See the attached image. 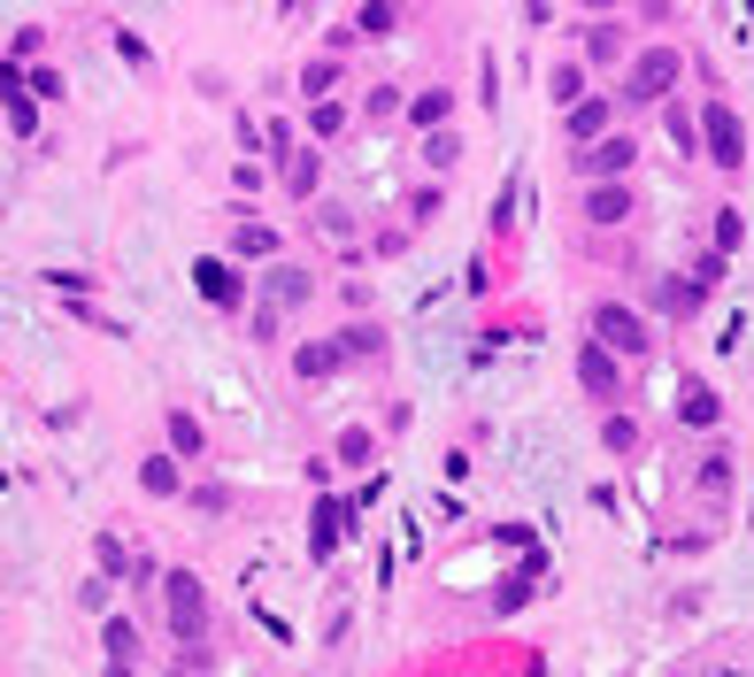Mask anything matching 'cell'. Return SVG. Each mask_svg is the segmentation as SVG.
<instances>
[{
	"label": "cell",
	"instance_id": "cell-21",
	"mask_svg": "<svg viewBox=\"0 0 754 677\" xmlns=\"http://www.w3.org/2000/svg\"><path fill=\"white\" fill-rule=\"evenodd\" d=\"M447 108H455V101H447V93H424V101H416V108H408V116H416V124H439V116H447Z\"/></svg>",
	"mask_w": 754,
	"mask_h": 677
},
{
	"label": "cell",
	"instance_id": "cell-16",
	"mask_svg": "<svg viewBox=\"0 0 754 677\" xmlns=\"http://www.w3.org/2000/svg\"><path fill=\"white\" fill-rule=\"evenodd\" d=\"M139 485H146V493H178V462H146Z\"/></svg>",
	"mask_w": 754,
	"mask_h": 677
},
{
	"label": "cell",
	"instance_id": "cell-18",
	"mask_svg": "<svg viewBox=\"0 0 754 677\" xmlns=\"http://www.w3.org/2000/svg\"><path fill=\"white\" fill-rule=\"evenodd\" d=\"M278 239H270V223H239V254H270Z\"/></svg>",
	"mask_w": 754,
	"mask_h": 677
},
{
	"label": "cell",
	"instance_id": "cell-8",
	"mask_svg": "<svg viewBox=\"0 0 754 677\" xmlns=\"http://www.w3.org/2000/svg\"><path fill=\"white\" fill-rule=\"evenodd\" d=\"M577 169H585V178H624V169H631V139H601L593 154H577Z\"/></svg>",
	"mask_w": 754,
	"mask_h": 677
},
{
	"label": "cell",
	"instance_id": "cell-5",
	"mask_svg": "<svg viewBox=\"0 0 754 677\" xmlns=\"http://www.w3.org/2000/svg\"><path fill=\"white\" fill-rule=\"evenodd\" d=\"M270 146H278V186L285 193H316V154H301L293 131H270Z\"/></svg>",
	"mask_w": 754,
	"mask_h": 677
},
{
	"label": "cell",
	"instance_id": "cell-2",
	"mask_svg": "<svg viewBox=\"0 0 754 677\" xmlns=\"http://www.w3.org/2000/svg\"><path fill=\"white\" fill-rule=\"evenodd\" d=\"M593 338H609L616 355H647V347H654L647 323H639V308H624V301H601V308H593Z\"/></svg>",
	"mask_w": 754,
	"mask_h": 677
},
{
	"label": "cell",
	"instance_id": "cell-17",
	"mask_svg": "<svg viewBox=\"0 0 754 677\" xmlns=\"http://www.w3.org/2000/svg\"><path fill=\"white\" fill-rule=\"evenodd\" d=\"M270 293H278V301H308V278H301V270H270Z\"/></svg>",
	"mask_w": 754,
	"mask_h": 677
},
{
	"label": "cell",
	"instance_id": "cell-3",
	"mask_svg": "<svg viewBox=\"0 0 754 677\" xmlns=\"http://www.w3.org/2000/svg\"><path fill=\"white\" fill-rule=\"evenodd\" d=\"M193 285H201V301H216V308H239V301H246V278L223 263V254H201V263H193Z\"/></svg>",
	"mask_w": 754,
	"mask_h": 677
},
{
	"label": "cell",
	"instance_id": "cell-14",
	"mask_svg": "<svg viewBox=\"0 0 754 677\" xmlns=\"http://www.w3.org/2000/svg\"><path fill=\"white\" fill-rule=\"evenodd\" d=\"M601 439H609L616 455H631V447H639V423H631V416H609V423H601Z\"/></svg>",
	"mask_w": 754,
	"mask_h": 677
},
{
	"label": "cell",
	"instance_id": "cell-7",
	"mask_svg": "<svg viewBox=\"0 0 754 677\" xmlns=\"http://www.w3.org/2000/svg\"><path fill=\"white\" fill-rule=\"evenodd\" d=\"M577 378H585V393H593V400H616V393H624V378H616L609 347H585V355H577Z\"/></svg>",
	"mask_w": 754,
	"mask_h": 677
},
{
	"label": "cell",
	"instance_id": "cell-6",
	"mask_svg": "<svg viewBox=\"0 0 754 677\" xmlns=\"http://www.w3.org/2000/svg\"><path fill=\"white\" fill-rule=\"evenodd\" d=\"M669 77H678V54L654 47V54H639V69H631V93H639V101H662V93H669Z\"/></svg>",
	"mask_w": 754,
	"mask_h": 677
},
{
	"label": "cell",
	"instance_id": "cell-20",
	"mask_svg": "<svg viewBox=\"0 0 754 677\" xmlns=\"http://www.w3.org/2000/svg\"><path fill=\"white\" fill-rule=\"evenodd\" d=\"M686 423H716V393L693 385V393H686Z\"/></svg>",
	"mask_w": 754,
	"mask_h": 677
},
{
	"label": "cell",
	"instance_id": "cell-12",
	"mask_svg": "<svg viewBox=\"0 0 754 677\" xmlns=\"http://www.w3.org/2000/svg\"><path fill=\"white\" fill-rule=\"evenodd\" d=\"M340 355H347V338H340V347H301L293 370H301V378H331V370H340Z\"/></svg>",
	"mask_w": 754,
	"mask_h": 677
},
{
	"label": "cell",
	"instance_id": "cell-11",
	"mask_svg": "<svg viewBox=\"0 0 754 677\" xmlns=\"http://www.w3.org/2000/svg\"><path fill=\"white\" fill-rule=\"evenodd\" d=\"M393 24H400V9H393V0H362V16H355V31H362V39H385Z\"/></svg>",
	"mask_w": 754,
	"mask_h": 677
},
{
	"label": "cell",
	"instance_id": "cell-1",
	"mask_svg": "<svg viewBox=\"0 0 754 677\" xmlns=\"http://www.w3.org/2000/svg\"><path fill=\"white\" fill-rule=\"evenodd\" d=\"M162 609H170V624H178L186 647H201V631H208V601H201V577H193V570H170V577H162Z\"/></svg>",
	"mask_w": 754,
	"mask_h": 677
},
{
	"label": "cell",
	"instance_id": "cell-10",
	"mask_svg": "<svg viewBox=\"0 0 754 677\" xmlns=\"http://www.w3.org/2000/svg\"><path fill=\"white\" fill-rule=\"evenodd\" d=\"M609 131V101H577L570 108V139H601Z\"/></svg>",
	"mask_w": 754,
	"mask_h": 677
},
{
	"label": "cell",
	"instance_id": "cell-13",
	"mask_svg": "<svg viewBox=\"0 0 754 677\" xmlns=\"http://www.w3.org/2000/svg\"><path fill=\"white\" fill-rule=\"evenodd\" d=\"M131 654H139V631L116 616V624H108V662H116V669H131Z\"/></svg>",
	"mask_w": 754,
	"mask_h": 677
},
{
	"label": "cell",
	"instance_id": "cell-4",
	"mask_svg": "<svg viewBox=\"0 0 754 677\" xmlns=\"http://www.w3.org/2000/svg\"><path fill=\"white\" fill-rule=\"evenodd\" d=\"M708 162H724V169H739V162H746V131H739V116H731L724 101L708 108Z\"/></svg>",
	"mask_w": 754,
	"mask_h": 677
},
{
	"label": "cell",
	"instance_id": "cell-9",
	"mask_svg": "<svg viewBox=\"0 0 754 677\" xmlns=\"http://www.w3.org/2000/svg\"><path fill=\"white\" fill-rule=\"evenodd\" d=\"M585 216H593V223H624V216H631V193L593 178V193H585Z\"/></svg>",
	"mask_w": 754,
	"mask_h": 677
},
{
	"label": "cell",
	"instance_id": "cell-19",
	"mask_svg": "<svg viewBox=\"0 0 754 677\" xmlns=\"http://www.w3.org/2000/svg\"><path fill=\"white\" fill-rule=\"evenodd\" d=\"M585 54H593V62H616V54H624V47H616V31H609V24H601V31H585Z\"/></svg>",
	"mask_w": 754,
	"mask_h": 677
},
{
	"label": "cell",
	"instance_id": "cell-15",
	"mask_svg": "<svg viewBox=\"0 0 754 677\" xmlns=\"http://www.w3.org/2000/svg\"><path fill=\"white\" fill-rule=\"evenodd\" d=\"M170 447H178V455H201V423H193V416H170Z\"/></svg>",
	"mask_w": 754,
	"mask_h": 677
},
{
	"label": "cell",
	"instance_id": "cell-22",
	"mask_svg": "<svg viewBox=\"0 0 754 677\" xmlns=\"http://www.w3.org/2000/svg\"><path fill=\"white\" fill-rule=\"evenodd\" d=\"M316 131H323V139H331V131H347V108H340V101H323V108H316Z\"/></svg>",
	"mask_w": 754,
	"mask_h": 677
}]
</instances>
